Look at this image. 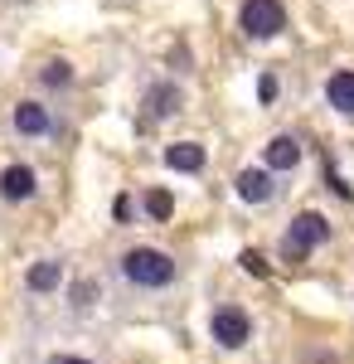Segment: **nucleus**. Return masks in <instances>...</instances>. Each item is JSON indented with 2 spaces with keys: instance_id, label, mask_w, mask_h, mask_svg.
I'll list each match as a JSON object with an SVG mask.
<instances>
[{
  "instance_id": "f257e3e1",
  "label": "nucleus",
  "mask_w": 354,
  "mask_h": 364,
  "mask_svg": "<svg viewBox=\"0 0 354 364\" xmlns=\"http://www.w3.org/2000/svg\"><path fill=\"white\" fill-rule=\"evenodd\" d=\"M117 272L132 282V287H141V291H161V287H170V282L180 277L175 257L165 248H127L122 262H117Z\"/></svg>"
},
{
  "instance_id": "f03ea898",
  "label": "nucleus",
  "mask_w": 354,
  "mask_h": 364,
  "mask_svg": "<svg viewBox=\"0 0 354 364\" xmlns=\"http://www.w3.org/2000/svg\"><path fill=\"white\" fill-rule=\"evenodd\" d=\"M330 233H335V224H330L321 209H301L296 219L286 224V238H281V257H286V262H306V257L321 248V243H330Z\"/></svg>"
},
{
  "instance_id": "7ed1b4c3",
  "label": "nucleus",
  "mask_w": 354,
  "mask_h": 364,
  "mask_svg": "<svg viewBox=\"0 0 354 364\" xmlns=\"http://www.w3.org/2000/svg\"><path fill=\"white\" fill-rule=\"evenodd\" d=\"M238 29L252 44H267L286 29V5L281 0H243L238 5Z\"/></svg>"
},
{
  "instance_id": "20e7f679",
  "label": "nucleus",
  "mask_w": 354,
  "mask_h": 364,
  "mask_svg": "<svg viewBox=\"0 0 354 364\" xmlns=\"http://www.w3.org/2000/svg\"><path fill=\"white\" fill-rule=\"evenodd\" d=\"M10 127H15V136L25 141H49L58 132V117L49 102H39V97H20L15 107H10Z\"/></svg>"
},
{
  "instance_id": "39448f33",
  "label": "nucleus",
  "mask_w": 354,
  "mask_h": 364,
  "mask_svg": "<svg viewBox=\"0 0 354 364\" xmlns=\"http://www.w3.org/2000/svg\"><path fill=\"white\" fill-rule=\"evenodd\" d=\"M209 336H214L223 350H243L247 340H252V316H247L243 306H233V301H223V306H214V316H209Z\"/></svg>"
},
{
  "instance_id": "423d86ee",
  "label": "nucleus",
  "mask_w": 354,
  "mask_h": 364,
  "mask_svg": "<svg viewBox=\"0 0 354 364\" xmlns=\"http://www.w3.org/2000/svg\"><path fill=\"white\" fill-rule=\"evenodd\" d=\"M141 107H146V122H170V117H180L185 107V87L180 83H151L146 87V97H141Z\"/></svg>"
},
{
  "instance_id": "0eeeda50",
  "label": "nucleus",
  "mask_w": 354,
  "mask_h": 364,
  "mask_svg": "<svg viewBox=\"0 0 354 364\" xmlns=\"http://www.w3.org/2000/svg\"><path fill=\"white\" fill-rule=\"evenodd\" d=\"M233 190H238V199H243V204H272L281 185H277L272 170L247 166V170H238V175H233Z\"/></svg>"
},
{
  "instance_id": "6e6552de",
  "label": "nucleus",
  "mask_w": 354,
  "mask_h": 364,
  "mask_svg": "<svg viewBox=\"0 0 354 364\" xmlns=\"http://www.w3.org/2000/svg\"><path fill=\"white\" fill-rule=\"evenodd\" d=\"M301 166V141L291 132H277L267 146H262V170H272V175H291Z\"/></svg>"
},
{
  "instance_id": "1a4fd4ad",
  "label": "nucleus",
  "mask_w": 354,
  "mask_h": 364,
  "mask_svg": "<svg viewBox=\"0 0 354 364\" xmlns=\"http://www.w3.org/2000/svg\"><path fill=\"white\" fill-rule=\"evenodd\" d=\"M39 195V175L34 166H5L0 170V199L5 204H25V199Z\"/></svg>"
},
{
  "instance_id": "9d476101",
  "label": "nucleus",
  "mask_w": 354,
  "mask_h": 364,
  "mask_svg": "<svg viewBox=\"0 0 354 364\" xmlns=\"http://www.w3.org/2000/svg\"><path fill=\"white\" fill-rule=\"evenodd\" d=\"M165 166L175 170V175H204L209 151H204L199 141H170V146H165Z\"/></svg>"
},
{
  "instance_id": "9b49d317",
  "label": "nucleus",
  "mask_w": 354,
  "mask_h": 364,
  "mask_svg": "<svg viewBox=\"0 0 354 364\" xmlns=\"http://www.w3.org/2000/svg\"><path fill=\"white\" fill-rule=\"evenodd\" d=\"M326 102L340 117H354V68H335L326 78Z\"/></svg>"
},
{
  "instance_id": "f8f14e48",
  "label": "nucleus",
  "mask_w": 354,
  "mask_h": 364,
  "mask_svg": "<svg viewBox=\"0 0 354 364\" xmlns=\"http://www.w3.org/2000/svg\"><path fill=\"white\" fill-rule=\"evenodd\" d=\"M58 282H63V262H58V257H39V262H29L25 287L34 291V296H49Z\"/></svg>"
},
{
  "instance_id": "ddd939ff",
  "label": "nucleus",
  "mask_w": 354,
  "mask_h": 364,
  "mask_svg": "<svg viewBox=\"0 0 354 364\" xmlns=\"http://www.w3.org/2000/svg\"><path fill=\"white\" fill-rule=\"evenodd\" d=\"M141 209H146V219H151V224H170V214H175V195H170L165 185H156V190H146V195H141Z\"/></svg>"
},
{
  "instance_id": "4468645a",
  "label": "nucleus",
  "mask_w": 354,
  "mask_h": 364,
  "mask_svg": "<svg viewBox=\"0 0 354 364\" xmlns=\"http://www.w3.org/2000/svg\"><path fill=\"white\" fill-rule=\"evenodd\" d=\"M39 83L49 87V92L73 87V63H68V58H44V63H39Z\"/></svg>"
},
{
  "instance_id": "2eb2a0df",
  "label": "nucleus",
  "mask_w": 354,
  "mask_h": 364,
  "mask_svg": "<svg viewBox=\"0 0 354 364\" xmlns=\"http://www.w3.org/2000/svg\"><path fill=\"white\" fill-rule=\"evenodd\" d=\"M97 277H82V282H73V291H68V301H73V311H87V306H97Z\"/></svg>"
},
{
  "instance_id": "dca6fc26",
  "label": "nucleus",
  "mask_w": 354,
  "mask_h": 364,
  "mask_svg": "<svg viewBox=\"0 0 354 364\" xmlns=\"http://www.w3.org/2000/svg\"><path fill=\"white\" fill-rule=\"evenodd\" d=\"M238 262H243V272H247V277H257V282H267V277H272L267 257H262L257 248H243V252H238Z\"/></svg>"
},
{
  "instance_id": "f3484780",
  "label": "nucleus",
  "mask_w": 354,
  "mask_h": 364,
  "mask_svg": "<svg viewBox=\"0 0 354 364\" xmlns=\"http://www.w3.org/2000/svg\"><path fill=\"white\" fill-rule=\"evenodd\" d=\"M112 219H117V224H132V219H136V199L117 195V199H112Z\"/></svg>"
},
{
  "instance_id": "a211bd4d",
  "label": "nucleus",
  "mask_w": 354,
  "mask_h": 364,
  "mask_svg": "<svg viewBox=\"0 0 354 364\" xmlns=\"http://www.w3.org/2000/svg\"><path fill=\"white\" fill-rule=\"evenodd\" d=\"M257 97H262V102H272V97H277V78H272V73L257 78Z\"/></svg>"
},
{
  "instance_id": "6ab92c4d",
  "label": "nucleus",
  "mask_w": 354,
  "mask_h": 364,
  "mask_svg": "<svg viewBox=\"0 0 354 364\" xmlns=\"http://www.w3.org/2000/svg\"><path fill=\"white\" fill-rule=\"evenodd\" d=\"M49 364H92V360H82V355H54Z\"/></svg>"
}]
</instances>
